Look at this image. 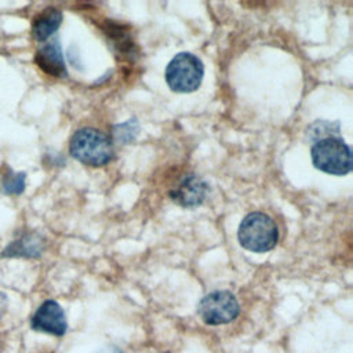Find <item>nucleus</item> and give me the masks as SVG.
<instances>
[{"label":"nucleus","mask_w":353,"mask_h":353,"mask_svg":"<svg viewBox=\"0 0 353 353\" xmlns=\"http://www.w3.org/2000/svg\"><path fill=\"white\" fill-rule=\"evenodd\" d=\"M26 175L23 172L10 171L1 181V190L6 194H21L25 189Z\"/></svg>","instance_id":"obj_13"},{"label":"nucleus","mask_w":353,"mask_h":353,"mask_svg":"<svg viewBox=\"0 0 353 353\" xmlns=\"http://www.w3.org/2000/svg\"><path fill=\"white\" fill-rule=\"evenodd\" d=\"M197 313L205 324L222 325L237 319L240 305L230 291H212L200 299Z\"/></svg>","instance_id":"obj_5"},{"label":"nucleus","mask_w":353,"mask_h":353,"mask_svg":"<svg viewBox=\"0 0 353 353\" xmlns=\"http://www.w3.org/2000/svg\"><path fill=\"white\" fill-rule=\"evenodd\" d=\"M164 77L172 91L193 92L201 85L204 65L199 57L190 52H178L165 66Z\"/></svg>","instance_id":"obj_4"},{"label":"nucleus","mask_w":353,"mask_h":353,"mask_svg":"<svg viewBox=\"0 0 353 353\" xmlns=\"http://www.w3.org/2000/svg\"><path fill=\"white\" fill-rule=\"evenodd\" d=\"M312 161L314 167L331 175H346L352 170L350 146L341 138L330 137L313 143Z\"/></svg>","instance_id":"obj_3"},{"label":"nucleus","mask_w":353,"mask_h":353,"mask_svg":"<svg viewBox=\"0 0 353 353\" xmlns=\"http://www.w3.org/2000/svg\"><path fill=\"white\" fill-rule=\"evenodd\" d=\"M62 22V12L58 8L48 7L37 14L32 21V36L36 41L47 40L58 30Z\"/></svg>","instance_id":"obj_11"},{"label":"nucleus","mask_w":353,"mask_h":353,"mask_svg":"<svg viewBox=\"0 0 353 353\" xmlns=\"http://www.w3.org/2000/svg\"><path fill=\"white\" fill-rule=\"evenodd\" d=\"M237 237L243 248L251 252H268L279 241V229L269 215L255 211L243 218Z\"/></svg>","instance_id":"obj_2"},{"label":"nucleus","mask_w":353,"mask_h":353,"mask_svg":"<svg viewBox=\"0 0 353 353\" xmlns=\"http://www.w3.org/2000/svg\"><path fill=\"white\" fill-rule=\"evenodd\" d=\"M339 134V123H330L325 120H317L309 127V137L314 139L330 138Z\"/></svg>","instance_id":"obj_14"},{"label":"nucleus","mask_w":353,"mask_h":353,"mask_svg":"<svg viewBox=\"0 0 353 353\" xmlns=\"http://www.w3.org/2000/svg\"><path fill=\"white\" fill-rule=\"evenodd\" d=\"M138 132H139V123L137 119H130L113 127V137L117 142H121V143L132 142L137 138Z\"/></svg>","instance_id":"obj_12"},{"label":"nucleus","mask_w":353,"mask_h":353,"mask_svg":"<svg viewBox=\"0 0 353 353\" xmlns=\"http://www.w3.org/2000/svg\"><path fill=\"white\" fill-rule=\"evenodd\" d=\"M98 353H124V352L116 345H106L102 349H99Z\"/></svg>","instance_id":"obj_15"},{"label":"nucleus","mask_w":353,"mask_h":353,"mask_svg":"<svg viewBox=\"0 0 353 353\" xmlns=\"http://www.w3.org/2000/svg\"><path fill=\"white\" fill-rule=\"evenodd\" d=\"M34 62L48 76H52V77L66 76V66L62 55V48L58 40H52L41 46L34 54Z\"/></svg>","instance_id":"obj_8"},{"label":"nucleus","mask_w":353,"mask_h":353,"mask_svg":"<svg viewBox=\"0 0 353 353\" xmlns=\"http://www.w3.org/2000/svg\"><path fill=\"white\" fill-rule=\"evenodd\" d=\"M44 239L37 233H25L11 241L1 252L8 258H37L44 251Z\"/></svg>","instance_id":"obj_9"},{"label":"nucleus","mask_w":353,"mask_h":353,"mask_svg":"<svg viewBox=\"0 0 353 353\" xmlns=\"http://www.w3.org/2000/svg\"><path fill=\"white\" fill-rule=\"evenodd\" d=\"M30 328L36 332L63 336L68 331V321L62 306L54 299L44 301L30 317Z\"/></svg>","instance_id":"obj_6"},{"label":"nucleus","mask_w":353,"mask_h":353,"mask_svg":"<svg viewBox=\"0 0 353 353\" xmlns=\"http://www.w3.org/2000/svg\"><path fill=\"white\" fill-rule=\"evenodd\" d=\"M103 32L110 43V46L114 48V51L124 58L132 59L137 55V47L130 36V33L125 30V28L114 21H106L103 26Z\"/></svg>","instance_id":"obj_10"},{"label":"nucleus","mask_w":353,"mask_h":353,"mask_svg":"<svg viewBox=\"0 0 353 353\" xmlns=\"http://www.w3.org/2000/svg\"><path fill=\"white\" fill-rule=\"evenodd\" d=\"M207 194V182L194 172L183 174L176 185L170 190V197L172 201L185 208H193L203 204Z\"/></svg>","instance_id":"obj_7"},{"label":"nucleus","mask_w":353,"mask_h":353,"mask_svg":"<svg viewBox=\"0 0 353 353\" xmlns=\"http://www.w3.org/2000/svg\"><path fill=\"white\" fill-rule=\"evenodd\" d=\"M4 309H6V296L0 295V317H1L3 312H4Z\"/></svg>","instance_id":"obj_16"},{"label":"nucleus","mask_w":353,"mask_h":353,"mask_svg":"<svg viewBox=\"0 0 353 353\" xmlns=\"http://www.w3.org/2000/svg\"><path fill=\"white\" fill-rule=\"evenodd\" d=\"M69 152L76 160L91 167L108 164L114 153L112 139L92 127L74 131L69 142Z\"/></svg>","instance_id":"obj_1"}]
</instances>
